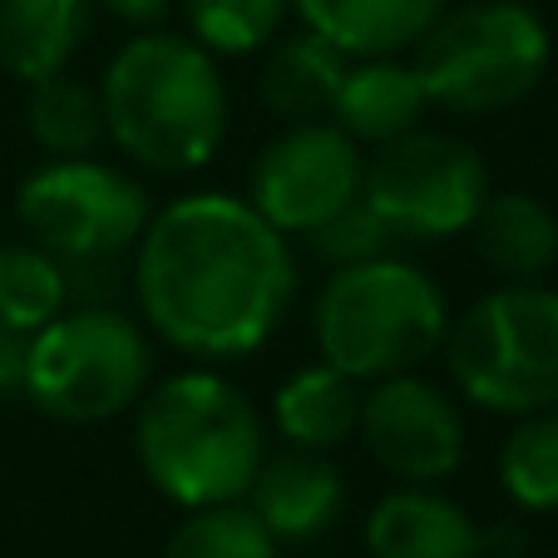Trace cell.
Instances as JSON below:
<instances>
[{"instance_id": "26", "label": "cell", "mask_w": 558, "mask_h": 558, "mask_svg": "<svg viewBox=\"0 0 558 558\" xmlns=\"http://www.w3.org/2000/svg\"><path fill=\"white\" fill-rule=\"evenodd\" d=\"M25 347H31V337H21V331H11L5 322H0V396H5V390H21Z\"/></svg>"}, {"instance_id": "28", "label": "cell", "mask_w": 558, "mask_h": 558, "mask_svg": "<svg viewBox=\"0 0 558 558\" xmlns=\"http://www.w3.org/2000/svg\"><path fill=\"white\" fill-rule=\"evenodd\" d=\"M524 5H529V0H524Z\"/></svg>"}, {"instance_id": "5", "label": "cell", "mask_w": 558, "mask_h": 558, "mask_svg": "<svg viewBox=\"0 0 558 558\" xmlns=\"http://www.w3.org/2000/svg\"><path fill=\"white\" fill-rule=\"evenodd\" d=\"M554 60L548 25L524 0H470L411 45V70L430 105L450 114H499L538 89Z\"/></svg>"}, {"instance_id": "13", "label": "cell", "mask_w": 558, "mask_h": 558, "mask_svg": "<svg viewBox=\"0 0 558 558\" xmlns=\"http://www.w3.org/2000/svg\"><path fill=\"white\" fill-rule=\"evenodd\" d=\"M371 558H480L485 538L454 499L430 485L390 489L366 519Z\"/></svg>"}, {"instance_id": "19", "label": "cell", "mask_w": 558, "mask_h": 558, "mask_svg": "<svg viewBox=\"0 0 558 558\" xmlns=\"http://www.w3.org/2000/svg\"><path fill=\"white\" fill-rule=\"evenodd\" d=\"M470 238L480 263L505 282H538L558 263V218L534 193H489Z\"/></svg>"}, {"instance_id": "14", "label": "cell", "mask_w": 558, "mask_h": 558, "mask_svg": "<svg viewBox=\"0 0 558 558\" xmlns=\"http://www.w3.org/2000/svg\"><path fill=\"white\" fill-rule=\"evenodd\" d=\"M425 99L421 74L411 70V60L401 54H371V60H356L347 70L337 89V105H331V124L347 129L356 144H390V138L421 129Z\"/></svg>"}, {"instance_id": "27", "label": "cell", "mask_w": 558, "mask_h": 558, "mask_svg": "<svg viewBox=\"0 0 558 558\" xmlns=\"http://www.w3.org/2000/svg\"><path fill=\"white\" fill-rule=\"evenodd\" d=\"M99 11H109L114 21H129V25H154L163 21L169 11V0H95Z\"/></svg>"}, {"instance_id": "16", "label": "cell", "mask_w": 558, "mask_h": 558, "mask_svg": "<svg viewBox=\"0 0 558 558\" xmlns=\"http://www.w3.org/2000/svg\"><path fill=\"white\" fill-rule=\"evenodd\" d=\"M347 70L351 54L302 25L296 35L272 40L257 89H263V105L287 124H322V119H331Z\"/></svg>"}, {"instance_id": "24", "label": "cell", "mask_w": 558, "mask_h": 558, "mask_svg": "<svg viewBox=\"0 0 558 558\" xmlns=\"http://www.w3.org/2000/svg\"><path fill=\"white\" fill-rule=\"evenodd\" d=\"M292 0H183L193 40L208 54H253L282 35Z\"/></svg>"}, {"instance_id": "22", "label": "cell", "mask_w": 558, "mask_h": 558, "mask_svg": "<svg viewBox=\"0 0 558 558\" xmlns=\"http://www.w3.org/2000/svg\"><path fill=\"white\" fill-rule=\"evenodd\" d=\"M499 485L529 514L558 509V405L519 415L509 440L499 445Z\"/></svg>"}, {"instance_id": "25", "label": "cell", "mask_w": 558, "mask_h": 558, "mask_svg": "<svg viewBox=\"0 0 558 558\" xmlns=\"http://www.w3.org/2000/svg\"><path fill=\"white\" fill-rule=\"evenodd\" d=\"M306 243H312V253L322 257V263L356 267V263H371V257H386L390 247H396V232L376 218V208H371L366 198H356L341 213H331L322 228L306 232Z\"/></svg>"}, {"instance_id": "23", "label": "cell", "mask_w": 558, "mask_h": 558, "mask_svg": "<svg viewBox=\"0 0 558 558\" xmlns=\"http://www.w3.org/2000/svg\"><path fill=\"white\" fill-rule=\"evenodd\" d=\"M163 558H277V538L243 499H232V505L189 509V519L163 544Z\"/></svg>"}, {"instance_id": "17", "label": "cell", "mask_w": 558, "mask_h": 558, "mask_svg": "<svg viewBox=\"0 0 558 558\" xmlns=\"http://www.w3.org/2000/svg\"><path fill=\"white\" fill-rule=\"evenodd\" d=\"M361 401H366V396H361V380H351L347 371H337L331 361H316V366L292 371V376L277 386L272 425L296 450L331 454L356 435Z\"/></svg>"}, {"instance_id": "8", "label": "cell", "mask_w": 558, "mask_h": 558, "mask_svg": "<svg viewBox=\"0 0 558 558\" xmlns=\"http://www.w3.org/2000/svg\"><path fill=\"white\" fill-rule=\"evenodd\" d=\"M15 218L31 243L60 257L64 272H109L138 247L154 208L124 169L85 154L25 173L15 189Z\"/></svg>"}, {"instance_id": "2", "label": "cell", "mask_w": 558, "mask_h": 558, "mask_svg": "<svg viewBox=\"0 0 558 558\" xmlns=\"http://www.w3.org/2000/svg\"><path fill=\"white\" fill-rule=\"evenodd\" d=\"M134 454L144 480L179 509L232 505L263 464V421L243 386L218 371H173L134 405Z\"/></svg>"}, {"instance_id": "15", "label": "cell", "mask_w": 558, "mask_h": 558, "mask_svg": "<svg viewBox=\"0 0 558 558\" xmlns=\"http://www.w3.org/2000/svg\"><path fill=\"white\" fill-rule=\"evenodd\" d=\"M292 11L351 60H371L411 50L440 21L445 0H292Z\"/></svg>"}, {"instance_id": "3", "label": "cell", "mask_w": 558, "mask_h": 558, "mask_svg": "<svg viewBox=\"0 0 558 558\" xmlns=\"http://www.w3.org/2000/svg\"><path fill=\"white\" fill-rule=\"evenodd\" d=\"M109 138L154 173H193L213 163L228 134V89L218 60L189 35L148 31L109 60L105 85Z\"/></svg>"}, {"instance_id": "9", "label": "cell", "mask_w": 558, "mask_h": 558, "mask_svg": "<svg viewBox=\"0 0 558 558\" xmlns=\"http://www.w3.org/2000/svg\"><path fill=\"white\" fill-rule=\"evenodd\" d=\"M361 198L396 232V243H440L470 232L489 198V169L464 138L411 129L380 144L361 169Z\"/></svg>"}, {"instance_id": "20", "label": "cell", "mask_w": 558, "mask_h": 558, "mask_svg": "<svg viewBox=\"0 0 558 558\" xmlns=\"http://www.w3.org/2000/svg\"><path fill=\"white\" fill-rule=\"evenodd\" d=\"M25 124L31 138L50 158H85L109 138L105 124V99L74 74H50L40 85H31V105H25Z\"/></svg>"}, {"instance_id": "1", "label": "cell", "mask_w": 558, "mask_h": 558, "mask_svg": "<svg viewBox=\"0 0 558 558\" xmlns=\"http://www.w3.org/2000/svg\"><path fill=\"white\" fill-rule=\"evenodd\" d=\"M144 322L193 361L253 356L282 327L296 292V257L247 198L189 193L154 213L134 247Z\"/></svg>"}, {"instance_id": "11", "label": "cell", "mask_w": 558, "mask_h": 558, "mask_svg": "<svg viewBox=\"0 0 558 558\" xmlns=\"http://www.w3.org/2000/svg\"><path fill=\"white\" fill-rule=\"evenodd\" d=\"M361 440L371 460L401 485H435L464 464V421L450 390L401 371L361 401Z\"/></svg>"}, {"instance_id": "10", "label": "cell", "mask_w": 558, "mask_h": 558, "mask_svg": "<svg viewBox=\"0 0 558 558\" xmlns=\"http://www.w3.org/2000/svg\"><path fill=\"white\" fill-rule=\"evenodd\" d=\"M361 144L337 129L322 124H292L257 154L253 179H247V203L287 238H306L312 228L361 198Z\"/></svg>"}, {"instance_id": "6", "label": "cell", "mask_w": 558, "mask_h": 558, "mask_svg": "<svg viewBox=\"0 0 558 558\" xmlns=\"http://www.w3.org/2000/svg\"><path fill=\"white\" fill-rule=\"evenodd\" d=\"M445 366L470 405L534 415L558 405V292L505 282L445 331Z\"/></svg>"}, {"instance_id": "12", "label": "cell", "mask_w": 558, "mask_h": 558, "mask_svg": "<svg viewBox=\"0 0 558 558\" xmlns=\"http://www.w3.org/2000/svg\"><path fill=\"white\" fill-rule=\"evenodd\" d=\"M243 505L263 519L277 544H306L337 529L347 509V480L327 454L287 445L282 454H263Z\"/></svg>"}, {"instance_id": "21", "label": "cell", "mask_w": 558, "mask_h": 558, "mask_svg": "<svg viewBox=\"0 0 558 558\" xmlns=\"http://www.w3.org/2000/svg\"><path fill=\"white\" fill-rule=\"evenodd\" d=\"M70 306V272L40 243H0V322L35 337Z\"/></svg>"}, {"instance_id": "7", "label": "cell", "mask_w": 558, "mask_h": 558, "mask_svg": "<svg viewBox=\"0 0 558 558\" xmlns=\"http://www.w3.org/2000/svg\"><path fill=\"white\" fill-rule=\"evenodd\" d=\"M154 376V347L114 306H64L25 347L21 390L60 425H105L134 411Z\"/></svg>"}, {"instance_id": "4", "label": "cell", "mask_w": 558, "mask_h": 558, "mask_svg": "<svg viewBox=\"0 0 558 558\" xmlns=\"http://www.w3.org/2000/svg\"><path fill=\"white\" fill-rule=\"evenodd\" d=\"M450 306L445 292L401 257H371L337 267L316 296V347L322 361L351 380H386L415 371L445 347Z\"/></svg>"}, {"instance_id": "18", "label": "cell", "mask_w": 558, "mask_h": 558, "mask_svg": "<svg viewBox=\"0 0 558 558\" xmlns=\"http://www.w3.org/2000/svg\"><path fill=\"white\" fill-rule=\"evenodd\" d=\"M95 0H0V64L21 85H40L74 60Z\"/></svg>"}]
</instances>
